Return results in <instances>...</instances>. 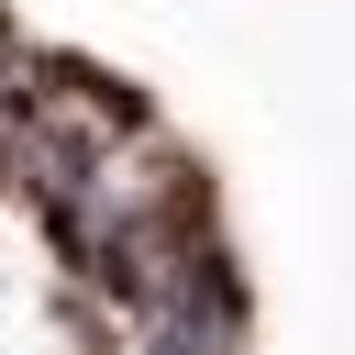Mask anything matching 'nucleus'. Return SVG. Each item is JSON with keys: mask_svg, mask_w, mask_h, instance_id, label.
I'll use <instances>...</instances> for the list:
<instances>
[{"mask_svg": "<svg viewBox=\"0 0 355 355\" xmlns=\"http://www.w3.org/2000/svg\"><path fill=\"white\" fill-rule=\"evenodd\" d=\"M22 100H33V44H22L11 22H0V144L22 133Z\"/></svg>", "mask_w": 355, "mask_h": 355, "instance_id": "1", "label": "nucleus"}]
</instances>
